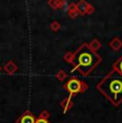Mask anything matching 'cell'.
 Here are the masks:
<instances>
[{
  "label": "cell",
  "mask_w": 122,
  "mask_h": 123,
  "mask_svg": "<svg viewBox=\"0 0 122 123\" xmlns=\"http://www.w3.org/2000/svg\"><path fill=\"white\" fill-rule=\"evenodd\" d=\"M63 60L73 65L71 72L77 71L83 76L90 75L102 62V58L93 51L87 43H83L75 51H67L63 55Z\"/></svg>",
  "instance_id": "cell-1"
},
{
  "label": "cell",
  "mask_w": 122,
  "mask_h": 123,
  "mask_svg": "<svg viewBox=\"0 0 122 123\" xmlns=\"http://www.w3.org/2000/svg\"><path fill=\"white\" fill-rule=\"evenodd\" d=\"M97 89L115 107L122 104V75L111 70L97 85Z\"/></svg>",
  "instance_id": "cell-2"
},
{
  "label": "cell",
  "mask_w": 122,
  "mask_h": 123,
  "mask_svg": "<svg viewBox=\"0 0 122 123\" xmlns=\"http://www.w3.org/2000/svg\"><path fill=\"white\" fill-rule=\"evenodd\" d=\"M62 88L64 90H67V91L69 92L70 96L73 98V96H75V95L85 93L87 90L89 89V86L86 84L85 81H83L81 79H79L78 77L72 76L64 82V85L62 86Z\"/></svg>",
  "instance_id": "cell-3"
},
{
  "label": "cell",
  "mask_w": 122,
  "mask_h": 123,
  "mask_svg": "<svg viewBox=\"0 0 122 123\" xmlns=\"http://www.w3.org/2000/svg\"><path fill=\"white\" fill-rule=\"evenodd\" d=\"M76 9L78 11L79 15H90L94 12V8L86 0H79L76 3Z\"/></svg>",
  "instance_id": "cell-4"
},
{
  "label": "cell",
  "mask_w": 122,
  "mask_h": 123,
  "mask_svg": "<svg viewBox=\"0 0 122 123\" xmlns=\"http://www.w3.org/2000/svg\"><path fill=\"white\" fill-rule=\"evenodd\" d=\"M36 121H37L36 116L30 110H26L22 116H19L15 120V123H36Z\"/></svg>",
  "instance_id": "cell-5"
},
{
  "label": "cell",
  "mask_w": 122,
  "mask_h": 123,
  "mask_svg": "<svg viewBox=\"0 0 122 123\" xmlns=\"http://www.w3.org/2000/svg\"><path fill=\"white\" fill-rule=\"evenodd\" d=\"M3 70H4V72H6V74L13 75L18 71V67L16 65V63L14 62L13 60H9L8 62L3 65Z\"/></svg>",
  "instance_id": "cell-6"
},
{
  "label": "cell",
  "mask_w": 122,
  "mask_h": 123,
  "mask_svg": "<svg viewBox=\"0 0 122 123\" xmlns=\"http://www.w3.org/2000/svg\"><path fill=\"white\" fill-rule=\"evenodd\" d=\"M60 106L62 107L63 112L64 113L67 112L69 110H71L72 108H73V106H74V103H73V101H72V98L69 95L67 98H63V100L60 102Z\"/></svg>",
  "instance_id": "cell-7"
},
{
  "label": "cell",
  "mask_w": 122,
  "mask_h": 123,
  "mask_svg": "<svg viewBox=\"0 0 122 123\" xmlns=\"http://www.w3.org/2000/svg\"><path fill=\"white\" fill-rule=\"evenodd\" d=\"M108 46L110 47V49H112L114 51H119L122 48V40L120 37H114L109 41Z\"/></svg>",
  "instance_id": "cell-8"
},
{
  "label": "cell",
  "mask_w": 122,
  "mask_h": 123,
  "mask_svg": "<svg viewBox=\"0 0 122 123\" xmlns=\"http://www.w3.org/2000/svg\"><path fill=\"white\" fill-rule=\"evenodd\" d=\"M48 6H50L53 10H59L62 9L65 4V0H48Z\"/></svg>",
  "instance_id": "cell-9"
},
{
  "label": "cell",
  "mask_w": 122,
  "mask_h": 123,
  "mask_svg": "<svg viewBox=\"0 0 122 123\" xmlns=\"http://www.w3.org/2000/svg\"><path fill=\"white\" fill-rule=\"evenodd\" d=\"M49 112L47 111V110H42L41 112H40L39 117L37 118V121L36 123H50L48 120L49 118Z\"/></svg>",
  "instance_id": "cell-10"
},
{
  "label": "cell",
  "mask_w": 122,
  "mask_h": 123,
  "mask_svg": "<svg viewBox=\"0 0 122 123\" xmlns=\"http://www.w3.org/2000/svg\"><path fill=\"white\" fill-rule=\"evenodd\" d=\"M67 15L71 18H76L77 16H79V13L76 9V3H70L69 4V9H67Z\"/></svg>",
  "instance_id": "cell-11"
},
{
  "label": "cell",
  "mask_w": 122,
  "mask_h": 123,
  "mask_svg": "<svg viewBox=\"0 0 122 123\" xmlns=\"http://www.w3.org/2000/svg\"><path fill=\"white\" fill-rule=\"evenodd\" d=\"M88 45H89V47H90L91 49H92L93 51H97L98 50V49L101 48V46H102V44H101V42L98 41V39H93L92 41L90 42V43H88Z\"/></svg>",
  "instance_id": "cell-12"
},
{
  "label": "cell",
  "mask_w": 122,
  "mask_h": 123,
  "mask_svg": "<svg viewBox=\"0 0 122 123\" xmlns=\"http://www.w3.org/2000/svg\"><path fill=\"white\" fill-rule=\"evenodd\" d=\"M112 70L117 71V72L120 73V74L122 75V56L114 63V64H112Z\"/></svg>",
  "instance_id": "cell-13"
},
{
  "label": "cell",
  "mask_w": 122,
  "mask_h": 123,
  "mask_svg": "<svg viewBox=\"0 0 122 123\" xmlns=\"http://www.w3.org/2000/svg\"><path fill=\"white\" fill-rule=\"evenodd\" d=\"M56 78H57L59 81H63L64 79H67V74L65 73V71H63V70H60V71H58L57 73H56Z\"/></svg>",
  "instance_id": "cell-14"
},
{
  "label": "cell",
  "mask_w": 122,
  "mask_h": 123,
  "mask_svg": "<svg viewBox=\"0 0 122 123\" xmlns=\"http://www.w3.org/2000/svg\"><path fill=\"white\" fill-rule=\"evenodd\" d=\"M49 28H50V30H53L54 32H57V31H59V30H60L61 25H60L59 22H57V20H54V22L51 23L50 25H49Z\"/></svg>",
  "instance_id": "cell-15"
},
{
  "label": "cell",
  "mask_w": 122,
  "mask_h": 123,
  "mask_svg": "<svg viewBox=\"0 0 122 123\" xmlns=\"http://www.w3.org/2000/svg\"><path fill=\"white\" fill-rule=\"evenodd\" d=\"M2 70H3V67H1V65H0V72H1Z\"/></svg>",
  "instance_id": "cell-16"
}]
</instances>
